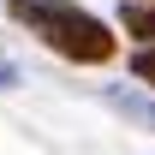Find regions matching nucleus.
<instances>
[{
	"label": "nucleus",
	"mask_w": 155,
	"mask_h": 155,
	"mask_svg": "<svg viewBox=\"0 0 155 155\" xmlns=\"http://www.w3.org/2000/svg\"><path fill=\"white\" fill-rule=\"evenodd\" d=\"M6 12L18 24H30V36H42L54 54L78 60V66H107L114 60V30L96 18V12H84L78 0H6Z\"/></svg>",
	"instance_id": "1"
},
{
	"label": "nucleus",
	"mask_w": 155,
	"mask_h": 155,
	"mask_svg": "<svg viewBox=\"0 0 155 155\" xmlns=\"http://www.w3.org/2000/svg\"><path fill=\"white\" fill-rule=\"evenodd\" d=\"M119 24H125L131 36L155 42V0H125V6H119Z\"/></svg>",
	"instance_id": "2"
},
{
	"label": "nucleus",
	"mask_w": 155,
	"mask_h": 155,
	"mask_svg": "<svg viewBox=\"0 0 155 155\" xmlns=\"http://www.w3.org/2000/svg\"><path fill=\"white\" fill-rule=\"evenodd\" d=\"M12 84H18V66H6V60H0V90H12Z\"/></svg>",
	"instance_id": "4"
},
{
	"label": "nucleus",
	"mask_w": 155,
	"mask_h": 155,
	"mask_svg": "<svg viewBox=\"0 0 155 155\" xmlns=\"http://www.w3.org/2000/svg\"><path fill=\"white\" fill-rule=\"evenodd\" d=\"M131 72H137V78H143V84L155 90V48H143V54H131Z\"/></svg>",
	"instance_id": "3"
}]
</instances>
